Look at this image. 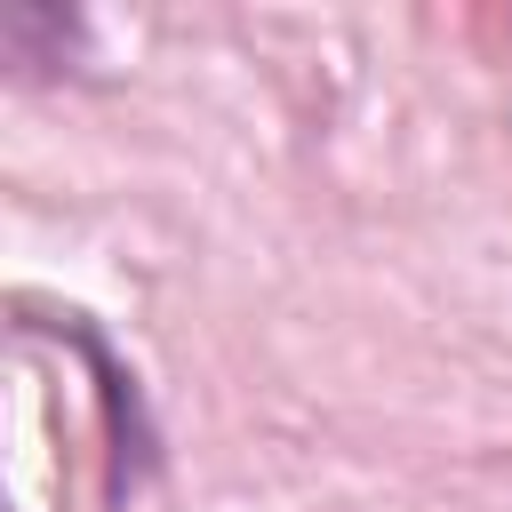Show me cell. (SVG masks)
Returning a JSON list of instances; mask_svg holds the SVG:
<instances>
[{
    "label": "cell",
    "instance_id": "obj_1",
    "mask_svg": "<svg viewBox=\"0 0 512 512\" xmlns=\"http://www.w3.org/2000/svg\"><path fill=\"white\" fill-rule=\"evenodd\" d=\"M0 48H8V64H16L24 80H40V72H56L64 56H80V16H64V8H8Z\"/></svg>",
    "mask_w": 512,
    "mask_h": 512
}]
</instances>
